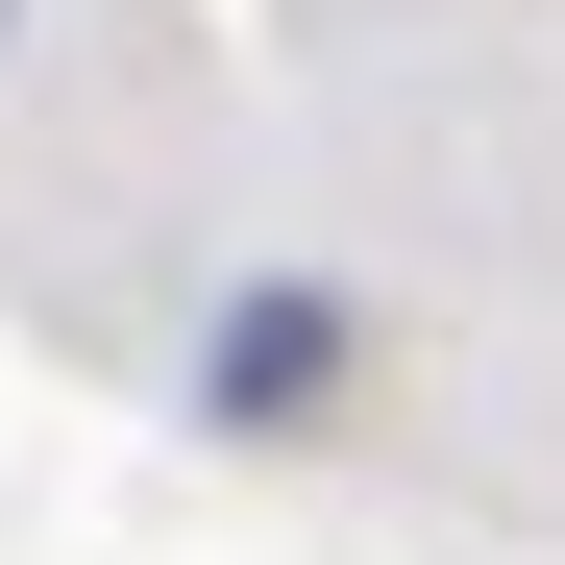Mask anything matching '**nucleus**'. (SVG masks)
Masks as SVG:
<instances>
[{
  "mask_svg": "<svg viewBox=\"0 0 565 565\" xmlns=\"http://www.w3.org/2000/svg\"><path fill=\"white\" fill-rule=\"evenodd\" d=\"M320 369H344V320H320V296H246V320H222V418H296Z\"/></svg>",
  "mask_w": 565,
  "mask_h": 565,
  "instance_id": "f257e3e1",
  "label": "nucleus"
}]
</instances>
